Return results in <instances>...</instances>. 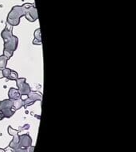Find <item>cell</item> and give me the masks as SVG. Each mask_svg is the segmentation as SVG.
Returning <instances> with one entry per match:
<instances>
[{
	"instance_id": "6da1fadb",
	"label": "cell",
	"mask_w": 136,
	"mask_h": 152,
	"mask_svg": "<svg viewBox=\"0 0 136 152\" xmlns=\"http://www.w3.org/2000/svg\"><path fill=\"white\" fill-rule=\"evenodd\" d=\"M1 37L4 41L3 56L10 59L13 56L14 52L17 49L18 45V39L16 36L13 35V26L10 24H6V27L1 33Z\"/></svg>"
},
{
	"instance_id": "7a4b0ae2",
	"label": "cell",
	"mask_w": 136,
	"mask_h": 152,
	"mask_svg": "<svg viewBox=\"0 0 136 152\" xmlns=\"http://www.w3.org/2000/svg\"><path fill=\"white\" fill-rule=\"evenodd\" d=\"M25 15V10L22 6H14L12 7L10 11L7 15V23L11 26H18L20 23V18Z\"/></svg>"
},
{
	"instance_id": "3957f363",
	"label": "cell",
	"mask_w": 136,
	"mask_h": 152,
	"mask_svg": "<svg viewBox=\"0 0 136 152\" xmlns=\"http://www.w3.org/2000/svg\"><path fill=\"white\" fill-rule=\"evenodd\" d=\"M25 10V15L26 18L30 22H34L38 18V11L34 3H24L22 5Z\"/></svg>"
},
{
	"instance_id": "277c9868",
	"label": "cell",
	"mask_w": 136,
	"mask_h": 152,
	"mask_svg": "<svg viewBox=\"0 0 136 152\" xmlns=\"http://www.w3.org/2000/svg\"><path fill=\"white\" fill-rule=\"evenodd\" d=\"M41 99H42V95L40 92H38V91L31 92L30 91V93L28 94V97L26 100H23L24 106H30L31 104H33L36 101H41Z\"/></svg>"
},
{
	"instance_id": "5b68a950",
	"label": "cell",
	"mask_w": 136,
	"mask_h": 152,
	"mask_svg": "<svg viewBox=\"0 0 136 152\" xmlns=\"http://www.w3.org/2000/svg\"><path fill=\"white\" fill-rule=\"evenodd\" d=\"M19 145H21V147H30L31 145V139L28 135H22L19 138Z\"/></svg>"
},
{
	"instance_id": "8992f818",
	"label": "cell",
	"mask_w": 136,
	"mask_h": 152,
	"mask_svg": "<svg viewBox=\"0 0 136 152\" xmlns=\"http://www.w3.org/2000/svg\"><path fill=\"white\" fill-rule=\"evenodd\" d=\"M18 90L20 95H28L31 91L30 87L26 82L24 83L23 84H21L19 87H18Z\"/></svg>"
},
{
	"instance_id": "52a82bcc",
	"label": "cell",
	"mask_w": 136,
	"mask_h": 152,
	"mask_svg": "<svg viewBox=\"0 0 136 152\" xmlns=\"http://www.w3.org/2000/svg\"><path fill=\"white\" fill-rule=\"evenodd\" d=\"M13 109V101L10 99L3 100L0 102V110Z\"/></svg>"
},
{
	"instance_id": "ba28073f",
	"label": "cell",
	"mask_w": 136,
	"mask_h": 152,
	"mask_svg": "<svg viewBox=\"0 0 136 152\" xmlns=\"http://www.w3.org/2000/svg\"><path fill=\"white\" fill-rule=\"evenodd\" d=\"M20 94L18 92V90H17L15 88L11 87L9 90V92H8V97H9V99L10 100H15L18 99V98H20Z\"/></svg>"
},
{
	"instance_id": "9c48e42d",
	"label": "cell",
	"mask_w": 136,
	"mask_h": 152,
	"mask_svg": "<svg viewBox=\"0 0 136 152\" xmlns=\"http://www.w3.org/2000/svg\"><path fill=\"white\" fill-rule=\"evenodd\" d=\"M34 39L33 40V44L36 45H41V33L40 28H37L33 33Z\"/></svg>"
},
{
	"instance_id": "30bf717a",
	"label": "cell",
	"mask_w": 136,
	"mask_h": 152,
	"mask_svg": "<svg viewBox=\"0 0 136 152\" xmlns=\"http://www.w3.org/2000/svg\"><path fill=\"white\" fill-rule=\"evenodd\" d=\"M24 106V102L21 98H18V99L13 100V109L16 111L18 109H21V107Z\"/></svg>"
},
{
	"instance_id": "8fae6325",
	"label": "cell",
	"mask_w": 136,
	"mask_h": 152,
	"mask_svg": "<svg viewBox=\"0 0 136 152\" xmlns=\"http://www.w3.org/2000/svg\"><path fill=\"white\" fill-rule=\"evenodd\" d=\"M1 113H2L3 117H6V118H10V117H11V116L14 115V113H15V111H14L13 109H3V110H1Z\"/></svg>"
},
{
	"instance_id": "7c38bea8",
	"label": "cell",
	"mask_w": 136,
	"mask_h": 152,
	"mask_svg": "<svg viewBox=\"0 0 136 152\" xmlns=\"http://www.w3.org/2000/svg\"><path fill=\"white\" fill-rule=\"evenodd\" d=\"M8 60H9V59H7L6 56H4L3 55L0 56V68L3 69L5 68V67H7Z\"/></svg>"
},
{
	"instance_id": "4fadbf2b",
	"label": "cell",
	"mask_w": 136,
	"mask_h": 152,
	"mask_svg": "<svg viewBox=\"0 0 136 152\" xmlns=\"http://www.w3.org/2000/svg\"><path fill=\"white\" fill-rule=\"evenodd\" d=\"M8 79H10V80H13V81H16L18 78V74L17 73L16 71H13V70H11V71H10V75L8 76Z\"/></svg>"
},
{
	"instance_id": "5bb4252c",
	"label": "cell",
	"mask_w": 136,
	"mask_h": 152,
	"mask_svg": "<svg viewBox=\"0 0 136 152\" xmlns=\"http://www.w3.org/2000/svg\"><path fill=\"white\" fill-rule=\"evenodd\" d=\"M10 71H11V69L7 68V67H5V68L2 69L3 77H5V78H8V76H9L10 74Z\"/></svg>"
},
{
	"instance_id": "9a60e30c",
	"label": "cell",
	"mask_w": 136,
	"mask_h": 152,
	"mask_svg": "<svg viewBox=\"0 0 136 152\" xmlns=\"http://www.w3.org/2000/svg\"><path fill=\"white\" fill-rule=\"evenodd\" d=\"M26 79L25 78H18L16 80V85L17 87H19L21 84H23L24 83H26Z\"/></svg>"
},
{
	"instance_id": "2e32d148",
	"label": "cell",
	"mask_w": 136,
	"mask_h": 152,
	"mask_svg": "<svg viewBox=\"0 0 136 152\" xmlns=\"http://www.w3.org/2000/svg\"><path fill=\"white\" fill-rule=\"evenodd\" d=\"M4 78V77H3V74H2V69L0 68V78Z\"/></svg>"
},
{
	"instance_id": "e0dca14e",
	"label": "cell",
	"mask_w": 136,
	"mask_h": 152,
	"mask_svg": "<svg viewBox=\"0 0 136 152\" xmlns=\"http://www.w3.org/2000/svg\"><path fill=\"white\" fill-rule=\"evenodd\" d=\"M3 118H4V117H3V116H2V113H1V110H0V121H1V120H2Z\"/></svg>"
},
{
	"instance_id": "ac0fdd59",
	"label": "cell",
	"mask_w": 136,
	"mask_h": 152,
	"mask_svg": "<svg viewBox=\"0 0 136 152\" xmlns=\"http://www.w3.org/2000/svg\"><path fill=\"white\" fill-rule=\"evenodd\" d=\"M18 152H26V151H25V150H21V151H19Z\"/></svg>"
},
{
	"instance_id": "d6986e66",
	"label": "cell",
	"mask_w": 136,
	"mask_h": 152,
	"mask_svg": "<svg viewBox=\"0 0 136 152\" xmlns=\"http://www.w3.org/2000/svg\"><path fill=\"white\" fill-rule=\"evenodd\" d=\"M0 152H5V151H3V150L0 149Z\"/></svg>"
}]
</instances>
